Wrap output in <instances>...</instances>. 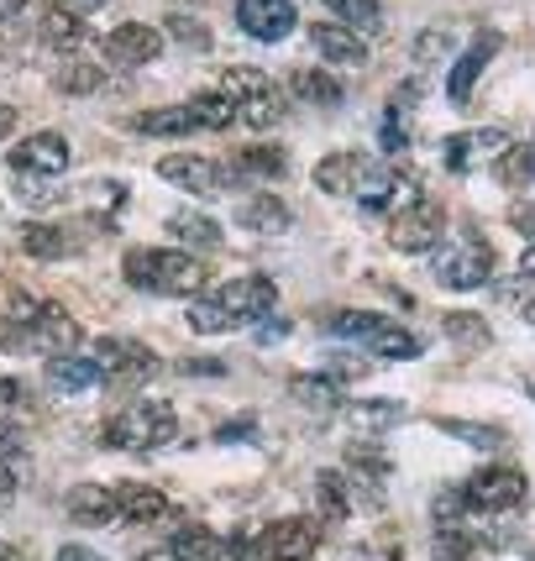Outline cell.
Instances as JSON below:
<instances>
[{
    "instance_id": "55",
    "label": "cell",
    "mask_w": 535,
    "mask_h": 561,
    "mask_svg": "<svg viewBox=\"0 0 535 561\" xmlns=\"http://www.w3.org/2000/svg\"><path fill=\"white\" fill-rule=\"evenodd\" d=\"M531 393H535V383H531Z\"/></svg>"
},
{
    "instance_id": "12",
    "label": "cell",
    "mask_w": 535,
    "mask_h": 561,
    "mask_svg": "<svg viewBox=\"0 0 535 561\" xmlns=\"http://www.w3.org/2000/svg\"><path fill=\"white\" fill-rule=\"evenodd\" d=\"M11 169L16 173H37V179H58L69 169V137L64 131H32L26 142L11 147Z\"/></svg>"
},
{
    "instance_id": "5",
    "label": "cell",
    "mask_w": 535,
    "mask_h": 561,
    "mask_svg": "<svg viewBox=\"0 0 535 561\" xmlns=\"http://www.w3.org/2000/svg\"><path fill=\"white\" fill-rule=\"evenodd\" d=\"M220 95L237 105V122L252 126V131H268V126L284 122V95L273 90V79L258 69H226L220 73Z\"/></svg>"
},
{
    "instance_id": "28",
    "label": "cell",
    "mask_w": 535,
    "mask_h": 561,
    "mask_svg": "<svg viewBox=\"0 0 535 561\" xmlns=\"http://www.w3.org/2000/svg\"><path fill=\"white\" fill-rule=\"evenodd\" d=\"M22 247L32 257H69L73 252V242L64 237V226H43V220L22 226Z\"/></svg>"
},
{
    "instance_id": "49",
    "label": "cell",
    "mask_w": 535,
    "mask_h": 561,
    "mask_svg": "<svg viewBox=\"0 0 535 561\" xmlns=\"http://www.w3.org/2000/svg\"><path fill=\"white\" fill-rule=\"evenodd\" d=\"M247 431H252V420H237V425H220L216 440H237V436H247Z\"/></svg>"
},
{
    "instance_id": "30",
    "label": "cell",
    "mask_w": 535,
    "mask_h": 561,
    "mask_svg": "<svg viewBox=\"0 0 535 561\" xmlns=\"http://www.w3.org/2000/svg\"><path fill=\"white\" fill-rule=\"evenodd\" d=\"M169 231L184 247H220V226L210 216H190V210H179V216L169 220Z\"/></svg>"
},
{
    "instance_id": "46",
    "label": "cell",
    "mask_w": 535,
    "mask_h": 561,
    "mask_svg": "<svg viewBox=\"0 0 535 561\" xmlns=\"http://www.w3.org/2000/svg\"><path fill=\"white\" fill-rule=\"evenodd\" d=\"M22 11H26V0H0V26L22 22Z\"/></svg>"
},
{
    "instance_id": "53",
    "label": "cell",
    "mask_w": 535,
    "mask_h": 561,
    "mask_svg": "<svg viewBox=\"0 0 535 561\" xmlns=\"http://www.w3.org/2000/svg\"><path fill=\"white\" fill-rule=\"evenodd\" d=\"M531 320H535V305H531Z\"/></svg>"
},
{
    "instance_id": "52",
    "label": "cell",
    "mask_w": 535,
    "mask_h": 561,
    "mask_svg": "<svg viewBox=\"0 0 535 561\" xmlns=\"http://www.w3.org/2000/svg\"><path fill=\"white\" fill-rule=\"evenodd\" d=\"M143 561H173V551H152V557H143Z\"/></svg>"
},
{
    "instance_id": "48",
    "label": "cell",
    "mask_w": 535,
    "mask_h": 561,
    "mask_svg": "<svg viewBox=\"0 0 535 561\" xmlns=\"http://www.w3.org/2000/svg\"><path fill=\"white\" fill-rule=\"evenodd\" d=\"M16 131V105H0V142Z\"/></svg>"
},
{
    "instance_id": "39",
    "label": "cell",
    "mask_w": 535,
    "mask_h": 561,
    "mask_svg": "<svg viewBox=\"0 0 535 561\" xmlns=\"http://www.w3.org/2000/svg\"><path fill=\"white\" fill-rule=\"evenodd\" d=\"M58 84L69 90V95H90L100 84V69H90V64H69V69L58 73Z\"/></svg>"
},
{
    "instance_id": "11",
    "label": "cell",
    "mask_w": 535,
    "mask_h": 561,
    "mask_svg": "<svg viewBox=\"0 0 535 561\" xmlns=\"http://www.w3.org/2000/svg\"><path fill=\"white\" fill-rule=\"evenodd\" d=\"M158 173L169 179L173 190H184V195H195V199L220 195V190H226V179H231L220 163L200 158V152H173V158H163V163H158Z\"/></svg>"
},
{
    "instance_id": "50",
    "label": "cell",
    "mask_w": 535,
    "mask_h": 561,
    "mask_svg": "<svg viewBox=\"0 0 535 561\" xmlns=\"http://www.w3.org/2000/svg\"><path fill=\"white\" fill-rule=\"evenodd\" d=\"M284 331H289V325H284V320H268L263 331H258V336H263V342H278V336H284Z\"/></svg>"
},
{
    "instance_id": "2",
    "label": "cell",
    "mask_w": 535,
    "mask_h": 561,
    "mask_svg": "<svg viewBox=\"0 0 535 561\" xmlns=\"http://www.w3.org/2000/svg\"><path fill=\"white\" fill-rule=\"evenodd\" d=\"M122 273L126 284H137L147 294H169V299H190L210 284V273L195 252H173V247H132Z\"/></svg>"
},
{
    "instance_id": "19",
    "label": "cell",
    "mask_w": 535,
    "mask_h": 561,
    "mask_svg": "<svg viewBox=\"0 0 535 561\" xmlns=\"http://www.w3.org/2000/svg\"><path fill=\"white\" fill-rule=\"evenodd\" d=\"M37 316H43V299H32V294H22V289H5L0 294V342L26 346V331H32Z\"/></svg>"
},
{
    "instance_id": "40",
    "label": "cell",
    "mask_w": 535,
    "mask_h": 561,
    "mask_svg": "<svg viewBox=\"0 0 535 561\" xmlns=\"http://www.w3.org/2000/svg\"><path fill=\"white\" fill-rule=\"evenodd\" d=\"M16 489H22V467L0 451V504H11V499H16Z\"/></svg>"
},
{
    "instance_id": "37",
    "label": "cell",
    "mask_w": 535,
    "mask_h": 561,
    "mask_svg": "<svg viewBox=\"0 0 535 561\" xmlns=\"http://www.w3.org/2000/svg\"><path fill=\"white\" fill-rule=\"evenodd\" d=\"M294 399H305L310 410H337L341 393L331 378H294Z\"/></svg>"
},
{
    "instance_id": "18",
    "label": "cell",
    "mask_w": 535,
    "mask_h": 561,
    "mask_svg": "<svg viewBox=\"0 0 535 561\" xmlns=\"http://www.w3.org/2000/svg\"><path fill=\"white\" fill-rule=\"evenodd\" d=\"M116 493V514H122L126 525H158L163 514H169V499L152 489V483H122Z\"/></svg>"
},
{
    "instance_id": "33",
    "label": "cell",
    "mask_w": 535,
    "mask_h": 561,
    "mask_svg": "<svg viewBox=\"0 0 535 561\" xmlns=\"http://www.w3.org/2000/svg\"><path fill=\"white\" fill-rule=\"evenodd\" d=\"M446 436L467 440V446H478V451H493V446H504V431L499 425H478V420H436Z\"/></svg>"
},
{
    "instance_id": "4",
    "label": "cell",
    "mask_w": 535,
    "mask_h": 561,
    "mask_svg": "<svg viewBox=\"0 0 535 561\" xmlns=\"http://www.w3.org/2000/svg\"><path fill=\"white\" fill-rule=\"evenodd\" d=\"M100 436H105V446H122V451H152V446L179 436V415L163 399H132L126 410L105 420Z\"/></svg>"
},
{
    "instance_id": "1",
    "label": "cell",
    "mask_w": 535,
    "mask_h": 561,
    "mask_svg": "<svg viewBox=\"0 0 535 561\" xmlns=\"http://www.w3.org/2000/svg\"><path fill=\"white\" fill-rule=\"evenodd\" d=\"M273 305H278L273 278H263V273H242V278H226V284H216V294H210V299H200L195 310H190V331H200V336L237 331V325H247V320H263Z\"/></svg>"
},
{
    "instance_id": "38",
    "label": "cell",
    "mask_w": 535,
    "mask_h": 561,
    "mask_svg": "<svg viewBox=\"0 0 535 561\" xmlns=\"http://www.w3.org/2000/svg\"><path fill=\"white\" fill-rule=\"evenodd\" d=\"M242 169L278 179V173H284V152H278V147H247V152H242Z\"/></svg>"
},
{
    "instance_id": "42",
    "label": "cell",
    "mask_w": 535,
    "mask_h": 561,
    "mask_svg": "<svg viewBox=\"0 0 535 561\" xmlns=\"http://www.w3.org/2000/svg\"><path fill=\"white\" fill-rule=\"evenodd\" d=\"M352 415H357V420H367V425H389V420H399V415H405V410H399V404H357Z\"/></svg>"
},
{
    "instance_id": "9",
    "label": "cell",
    "mask_w": 535,
    "mask_h": 561,
    "mask_svg": "<svg viewBox=\"0 0 535 561\" xmlns=\"http://www.w3.org/2000/svg\"><path fill=\"white\" fill-rule=\"evenodd\" d=\"M316 546H320L316 519H273L247 551H252L258 561H310L316 557Z\"/></svg>"
},
{
    "instance_id": "24",
    "label": "cell",
    "mask_w": 535,
    "mask_h": 561,
    "mask_svg": "<svg viewBox=\"0 0 535 561\" xmlns=\"http://www.w3.org/2000/svg\"><path fill=\"white\" fill-rule=\"evenodd\" d=\"M90 383H100L95 357H48V389L53 393H84Z\"/></svg>"
},
{
    "instance_id": "14",
    "label": "cell",
    "mask_w": 535,
    "mask_h": 561,
    "mask_svg": "<svg viewBox=\"0 0 535 561\" xmlns=\"http://www.w3.org/2000/svg\"><path fill=\"white\" fill-rule=\"evenodd\" d=\"M100 53H105V64H116V69H143V64H152V58L163 53V32H152V26H143V22L116 26V32L100 43Z\"/></svg>"
},
{
    "instance_id": "47",
    "label": "cell",
    "mask_w": 535,
    "mask_h": 561,
    "mask_svg": "<svg viewBox=\"0 0 535 561\" xmlns=\"http://www.w3.org/2000/svg\"><path fill=\"white\" fill-rule=\"evenodd\" d=\"M58 561H100V557L90 551V546H64V551H58Z\"/></svg>"
},
{
    "instance_id": "44",
    "label": "cell",
    "mask_w": 535,
    "mask_h": 561,
    "mask_svg": "<svg viewBox=\"0 0 535 561\" xmlns=\"http://www.w3.org/2000/svg\"><path fill=\"white\" fill-rule=\"evenodd\" d=\"M64 11H73V16H95V11H105L111 0H58Z\"/></svg>"
},
{
    "instance_id": "3",
    "label": "cell",
    "mask_w": 535,
    "mask_h": 561,
    "mask_svg": "<svg viewBox=\"0 0 535 561\" xmlns=\"http://www.w3.org/2000/svg\"><path fill=\"white\" fill-rule=\"evenodd\" d=\"M316 184L326 195H352L357 205L378 210L394 199V173L384 158H367V152H331L316 163Z\"/></svg>"
},
{
    "instance_id": "26",
    "label": "cell",
    "mask_w": 535,
    "mask_h": 561,
    "mask_svg": "<svg viewBox=\"0 0 535 561\" xmlns=\"http://www.w3.org/2000/svg\"><path fill=\"white\" fill-rule=\"evenodd\" d=\"M289 90L299 105H341V79L326 69H294Z\"/></svg>"
},
{
    "instance_id": "13",
    "label": "cell",
    "mask_w": 535,
    "mask_h": 561,
    "mask_svg": "<svg viewBox=\"0 0 535 561\" xmlns=\"http://www.w3.org/2000/svg\"><path fill=\"white\" fill-rule=\"evenodd\" d=\"M237 22L258 43H284L299 26V11H294V0H237Z\"/></svg>"
},
{
    "instance_id": "35",
    "label": "cell",
    "mask_w": 535,
    "mask_h": 561,
    "mask_svg": "<svg viewBox=\"0 0 535 561\" xmlns=\"http://www.w3.org/2000/svg\"><path fill=\"white\" fill-rule=\"evenodd\" d=\"M367 352H378V357H394V363H410V357H420V342H414L410 331H399V325H384L373 342H367Z\"/></svg>"
},
{
    "instance_id": "8",
    "label": "cell",
    "mask_w": 535,
    "mask_h": 561,
    "mask_svg": "<svg viewBox=\"0 0 535 561\" xmlns=\"http://www.w3.org/2000/svg\"><path fill=\"white\" fill-rule=\"evenodd\" d=\"M488 273H493V247L478 231H467V237L436 252V278L446 289H483Z\"/></svg>"
},
{
    "instance_id": "7",
    "label": "cell",
    "mask_w": 535,
    "mask_h": 561,
    "mask_svg": "<svg viewBox=\"0 0 535 561\" xmlns=\"http://www.w3.org/2000/svg\"><path fill=\"white\" fill-rule=\"evenodd\" d=\"M457 493H463V504L473 514H510L525 504L531 483H525L520 467H483V472H473Z\"/></svg>"
},
{
    "instance_id": "34",
    "label": "cell",
    "mask_w": 535,
    "mask_h": 561,
    "mask_svg": "<svg viewBox=\"0 0 535 561\" xmlns=\"http://www.w3.org/2000/svg\"><path fill=\"white\" fill-rule=\"evenodd\" d=\"M499 184H510V190H525L535 179V147H510L504 158H499Z\"/></svg>"
},
{
    "instance_id": "51",
    "label": "cell",
    "mask_w": 535,
    "mask_h": 561,
    "mask_svg": "<svg viewBox=\"0 0 535 561\" xmlns=\"http://www.w3.org/2000/svg\"><path fill=\"white\" fill-rule=\"evenodd\" d=\"M520 278H525V284H535V247L520 257Z\"/></svg>"
},
{
    "instance_id": "20",
    "label": "cell",
    "mask_w": 535,
    "mask_h": 561,
    "mask_svg": "<svg viewBox=\"0 0 535 561\" xmlns=\"http://www.w3.org/2000/svg\"><path fill=\"white\" fill-rule=\"evenodd\" d=\"M169 551H173V561H231V546L210 525H179Z\"/></svg>"
},
{
    "instance_id": "54",
    "label": "cell",
    "mask_w": 535,
    "mask_h": 561,
    "mask_svg": "<svg viewBox=\"0 0 535 561\" xmlns=\"http://www.w3.org/2000/svg\"><path fill=\"white\" fill-rule=\"evenodd\" d=\"M0 53H5V43H0Z\"/></svg>"
},
{
    "instance_id": "17",
    "label": "cell",
    "mask_w": 535,
    "mask_h": 561,
    "mask_svg": "<svg viewBox=\"0 0 535 561\" xmlns=\"http://www.w3.org/2000/svg\"><path fill=\"white\" fill-rule=\"evenodd\" d=\"M499 53V37L493 32H483L473 48L452 64V79H446V95H452V105H467V95H473V84H478V73H483V64Z\"/></svg>"
},
{
    "instance_id": "25",
    "label": "cell",
    "mask_w": 535,
    "mask_h": 561,
    "mask_svg": "<svg viewBox=\"0 0 535 561\" xmlns=\"http://www.w3.org/2000/svg\"><path fill=\"white\" fill-rule=\"evenodd\" d=\"M69 514H73V525H116L122 514H116V493L111 489H73L69 493Z\"/></svg>"
},
{
    "instance_id": "36",
    "label": "cell",
    "mask_w": 535,
    "mask_h": 561,
    "mask_svg": "<svg viewBox=\"0 0 535 561\" xmlns=\"http://www.w3.org/2000/svg\"><path fill=\"white\" fill-rule=\"evenodd\" d=\"M316 493H320V514H326V519H341V514L352 510V504H346V478L331 472V467L316 478Z\"/></svg>"
},
{
    "instance_id": "15",
    "label": "cell",
    "mask_w": 535,
    "mask_h": 561,
    "mask_svg": "<svg viewBox=\"0 0 535 561\" xmlns=\"http://www.w3.org/2000/svg\"><path fill=\"white\" fill-rule=\"evenodd\" d=\"M79 342H84V331H79V320L64 305H43V316L32 320V331H26V346L48 352V357H69Z\"/></svg>"
},
{
    "instance_id": "23",
    "label": "cell",
    "mask_w": 535,
    "mask_h": 561,
    "mask_svg": "<svg viewBox=\"0 0 535 561\" xmlns=\"http://www.w3.org/2000/svg\"><path fill=\"white\" fill-rule=\"evenodd\" d=\"M478 152H510V137L504 131H457V137H446V169H473Z\"/></svg>"
},
{
    "instance_id": "32",
    "label": "cell",
    "mask_w": 535,
    "mask_h": 561,
    "mask_svg": "<svg viewBox=\"0 0 535 561\" xmlns=\"http://www.w3.org/2000/svg\"><path fill=\"white\" fill-rule=\"evenodd\" d=\"M441 325H446V336L457 346H467V352H488V342H493V331H488L483 316H446Z\"/></svg>"
},
{
    "instance_id": "27",
    "label": "cell",
    "mask_w": 535,
    "mask_h": 561,
    "mask_svg": "<svg viewBox=\"0 0 535 561\" xmlns=\"http://www.w3.org/2000/svg\"><path fill=\"white\" fill-rule=\"evenodd\" d=\"M331 16H337L341 26H352V32H378V16H384V5L378 0H320Z\"/></svg>"
},
{
    "instance_id": "6",
    "label": "cell",
    "mask_w": 535,
    "mask_h": 561,
    "mask_svg": "<svg viewBox=\"0 0 535 561\" xmlns=\"http://www.w3.org/2000/svg\"><path fill=\"white\" fill-rule=\"evenodd\" d=\"M95 367H100V383L111 393H126V389H143L152 383L163 363H158V352L147 342H126V336H105L95 342Z\"/></svg>"
},
{
    "instance_id": "29",
    "label": "cell",
    "mask_w": 535,
    "mask_h": 561,
    "mask_svg": "<svg viewBox=\"0 0 535 561\" xmlns=\"http://www.w3.org/2000/svg\"><path fill=\"white\" fill-rule=\"evenodd\" d=\"M43 37H48L53 48H79V43H84V16H73V11H64V5H48Z\"/></svg>"
},
{
    "instance_id": "31",
    "label": "cell",
    "mask_w": 535,
    "mask_h": 561,
    "mask_svg": "<svg viewBox=\"0 0 535 561\" xmlns=\"http://www.w3.org/2000/svg\"><path fill=\"white\" fill-rule=\"evenodd\" d=\"M384 325H389V320L367 316V310H337V316H326V331H331V336H363V342H373Z\"/></svg>"
},
{
    "instance_id": "16",
    "label": "cell",
    "mask_w": 535,
    "mask_h": 561,
    "mask_svg": "<svg viewBox=\"0 0 535 561\" xmlns=\"http://www.w3.org/2000/svg\"><path fill=\"white\" fill-rule=\"evenodd\" d=\"M310 43H316V53L326 64H367V37L341 22H316L310 26Z\"/></svg>"
},
{
    "instance_id": "43",
    "label": "cell",
    "mask_w": 535,
    "mask_h": 561,
    "mask_svg": "<svg viewBox=\"0 0 535 561\" xmlns=\"http://www.w3.org/2000/svg\"><path fill=\"white\" fill-rule=\"evenodd\" d=\"M169 32H179L184 43H205V26H195V16H169Z\"/></svg>"
},
{
    "instance_id": "41",
    "label": "cell",
    "mask_w": 535,
    "mask_h": 561,
    "mask_svg": "<svg viewBox=\"0 0 535 561\" xmlns=\"http://www.w3.org/2000/svg\"><path fill=\"white\" fill-rule=\"evenodd\" d=\"M399 147H405V105H394L384 122V152H399Z\"/></svg>"
},
{
    "instance_id": "45",
    "label": "cell",
    "mask_w": 535,
    "mask_h": 561,
    "mask_svg": "<svg viewBox=\"0 0 535 561\" xmlns=\"http://www.w3.org/2000/svg\"><path fill=\"white\" fill-rule=\"evenodd\" d=\"M436 53H446V37H420L414 43V58H436Z\"/></svg>"
},
{
    "instance_id": "21",
    "label": "cell",
    "mask_w": 535,
    "mask_h": 561,
    "mask_svg": "<svg viewBox=\"0 0 535 561\" xmlns=\"http://www.w3.org/2000/svg\"><path fill=\"white\" fill-rule=\"evenodd\" d=\"M132 131H143V137H190V131H200V122L190 111V100H184V105H152L143 116H132Z\"/></svg>"
},
{
    "instance_id": "22",
    "label": "cell",
    "mask_w": 535,
    "mask_h": 561,
    "mask_svg": "<svg viewBox=\"0 0 535 561\" xmlns=\"http://www.w3.org/2000/svg\"><path fill=\"white\" fill-rule=\"evenodd\" d=\"M237 226L263 231V237H278V231H289V205L278 195H252L237 205Z\"/></svg>"
},
{
    "instance_id": "10",
    "label": "cell",
    "mask_w": 535,
    "mask_h": 561,
    "mask_svg": "<svg viewBox=\"0 0 535 561\" xmlns=\"http://www.w3.org/2000/svg\"><path fill=\"white\" fill-rule=\"evenodd\" d=\"M441 205L425 195H414L405 210H394L389 216V242L399 247V252H425V247L441 242Z\"/></svg>"
}]
</instances>
